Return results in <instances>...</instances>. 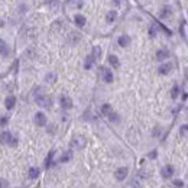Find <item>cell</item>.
Instances as JSON below:
<instances>
[{"label": "cell", "mask_w": 188, "mask_h": 188, "mask_svg": "<svg viewBox=\"0 0 188 188\" xmlns=\"http://www.w3.org/2000/svg\"><path fill=\"white\" fill-rule=\"evenodd\" d=\"M6 122H7V119H6V117H2V126L6 125Z\"/></svg>", "instance_id": "30"}, {"label": "cell", "mask_w": 188, "mask_h": 188, "mask_svg": "<svg viewBox=\"0 0 188 188\" xmlns=\"http://www.w3.org/2000/svg\"><path fill=\"white\" fill-rule=\"evenodd\" d=\"M109 119H110V122H113V123H117V122L120 120L119 114H117V113H114V112H112V113L109 114Z\"/></svg>", "instance_id": "20"}, {"label": "cell", "mask_w": 188, "mask_h": 188, "mask_svg": "<svg viewBox=\"0 0 188 188\" xmlns=\"http://www.w3.org/2000/svg\"><path fill=\"white\" fill-rule=\"evenodd\" d=\"M94 61H96V58H94L93 55H90V57H88V58L85 59V64H84V68H85V70H90V68L93 67V62H94Z\"/></svg>", "instance_id": "16"}, {"label": "cell", "mask_w": 188, "mask_h": 188, "mask_svg": "<svg viewBox=\"0 0 188 188\" xmlns=\"http://www.w3.org/2000/svg\"><path fill=\"white\" fill-rule=\"evenodd\" d=\"M15 103H16V99H15V97H7V99H6V103H4V104H6V109H13V107H15Z\"/></svg>", "instance_id": "14"}, {"label": "cell", "mask_w": 188, "mask_h": 188, "mask_svg": "<svg viewBox=\"0 0 188 188\" xmlns=\"http://www.w3.org/2000/svg\"><path fill=\"white\" fill-rule=\"evenodd\" d=\"M93 57L96 59H100V57H101V48L100 46H94L93 48Z\"/></svg>", "instance_id": "17"}, {"label": "cell", "mask_w": 188, "mask_h": 188, "mask_svg": "<svg viewBox=\"0 0 188 188\" xmlns=\"http://www.w3.org/2000/svg\"><path fill=\"white\" fill-rule=\"evenodd\" d=\"M112 112L113 110H112V106L110 104H103L101 106V113H103V114H107V116H109Z\"/></svg>", "instance_id": "18"}, {"label": "cell", "mask_w": 188, "mask_h": 188, "mask_svg": "<svg viewBox=\"0 0 188 188\" xmlns=\"http://www.w3.org/2000/svg\"><path fill=\"white\" fill-rule=\"evenodd\" d=\"M168 57H169V52H168L167 49H159L158 52H156V58H158V61H163V59H167Z\"/></svg>", "instance_id": "11"}, {"label": "cell", "mask_w": 188, "mask_h": 188, "mask_svg": "<svg viewBox=\"0 0 188 188\" xmlns=\"http://www.w3.org/2000/svg\"><path fill=\"white\" fill-rule=\"evenodd\" d=\"M7 55V49H6V44H4V41H2V57H6Z\"/></svg>", "instance_id": "25"}, {"label": "cell", "mask_w": 188, "mask_h": 188, "mask_svg": "<svg viewBox=\"0 0 188 188\" xmlns=\"http://www.w3.org/2000/svg\"><path fill=\"white\" fill-rule=\"evenodd\" d=\"M172 174H174V167H172V165H167V167H163L162 171H161V175H162V178H165V180L171 178Z\"/></svg>", "instance_id": "6"}, {"label": "cell", "mask_w": 188, "mask_h": 188, "mask_svg": "<svg viewBox=\"0 0 188 188\" xmlns=\"http://www.w3.org/2000/svg\"><path fill=\"white\" fill-rule=\"evenodd\" d=\"M150 36H155V26L150 29Z\"/></svg>", "instance_id": "32"}, {"label": "cell", "mask_w": 188, "mask_h": 188, "mask_svg": "<svg viewBox=\"0 0 188 188\" xmlns=\"http://www.w3.org/2000/svg\"><path fill=\"white\" fill-rule=\"evenodd\" d=\"M74 21H75V25L77 26H84L85 25V17H84L83 15H77Z\"/></svg>", "instance_id": "15"}, {"label": "cell", "mask_w": 188, "mask_h": 188, "mask_svg": "<svg viewBox=\"0 0 188 188\" xmlns=\"http://www.w3.org/2000/svg\"><path fill=\"white\" fill-rule=\"evenodd\" d=\"M172 70V65L169 62H165V64H162V65H159V68H158V72L159 74H162V75H165V74H169V71Z\"/></svg>", "instance_id": "8"}, {"label": "cell", "mask_w": 188, "mask_h": 188, "mask_svg": "<svg viewBox=\"0 0 188 188\" xmlns=\"http://www.w3.org/2000/svg\"><path fill=\"white\" fill-rule=\"evenodd\" d=\"M178 94H180V87H178V85H174V87H172V91H171V97L172 99H177Z\"/></svg>", "instance_id": "21"}, {"label": "cell", "mask_w": 188, "mask_h": 188, "mask_svg": "<svg viewBox=\"0 0 188 188\" xmlns=\"http://www.w3.org/2000/svg\"><path fill=\"white\" fill-rule=\"evenodd\" d=\"M39 168H36V167H32L29 169V177H30V180H35V178H38L39 177Z\"/></svg>", "instance_id": "13"}, {"label": "cell", "mask_w": 188, "mask_h": 188, "mask_svg": "<svg viewBox=\"0 0 188 188\" xmlns=\"http://www.w3.org/2000/svg\"><path fill=\"white\" fill-rule=\"evenodd\" d=\"M109 64L113 68H119V65H120V64H119V58H117L116 55H110L109 57Z\"/></svg>", "instance_id": "12"}, {"label": "cell", "mask_w": 188, "mask_h": 188, "mask_svg": "<svg viewBox=\"0 0 188 188\" xmlns=\"http://www.w3.org/2000/svg\"><path fill=\"white\" fill-rule=\"evenodd\" d=\"M159 133H161V129H155L154 130V136H158Z\"/></svg>", "instance_id": "29"}, {"label": "cell", "mask_w": 188, "mask_h": 188, "mask_svg": "<svg viewBox=\"0 0 188 188\" xmlns=\"http://www.w3.org/2000/svg\"><path fill=\"white\" fill-rule=\"evenodd\" d=\"M52 156H54V150H51L49 155H48V158H46V162H45L46 167H49L51 165V159H52Z\"/></svg>", "instance_id": "26"}, {"label": "cell", "mask_w": 188, "mask_h": 188, "mask_svg": "<svg viewBox=\"0 0 188 188\" xmlns=\"http://www.w3.org/2000/svg\"><path fill=\"white\" fill-rule=\"evenodd\" d=\"M106 19H107V22H114V19H116V12H114V10H113V12H109L107 16H106Z\"/></svg>", "instance_id": "23"}, {"label": "cell", "mask_w": 188, "mask_h": 188, "mask_svg": "<svg viewBox=\"0 0 188 188\" xmlns=\"http://www.w3.org/2000/svg\"><path fill=\"white\" fill-rule=\"evenodd\" d=\"M119 45L122 46V48H125V46H127L130 44V38L127 36V35H122L120 38H119Z\"/></svg>", "instance_id": "10"}, {"label": "cell", "mask_w": 188, "mask_h": 188, "mask_svg": "<svg viewBox=\"0 0 188 188\" xmlns=\"http://www.w3.org/2000/svg\"><path fill=\"white\" fill-rule=\"evenodd\" d=\"M188 132V125H184V126H181V133L184 135Z\"/></svg>", "instance_id": "28"}, {"label": "cell", "mask_w": 188, "mask_h": 188, "mask_svg": "<svg viewBox=\"0 0 188 188\" xmlns=\"http://www.w3.org/2000/svg\"><path fill=\"white\" fill-rule=\"evenodd\" d=\"M101 71V77H103V81L104 83H112L113 81V74L110 70H107V68H100Z\"/></svg>", "instance_id": "5"}, {"label": "cell", "mask_w": 188, "mask_h": 188, "mask_svg": "<svg viewBox=\"0 0 188 188\" xmlns=\"http://www.w3.org/2000/svg\"><path fill=\"white\" fill-rule=\"evenodd\" d=\"M2 142H3L4 145H9V146H16L17 139L13 138L10 132H3V133H2Z\"/></svg>", "instance_id": "1"}, {"label": "cell", "mask_w": 188, "mask_h": 188, "mask_svg": "<svg viewBox=\"0 0 188 188\" xmlns=\"http://www.w3.org/2000/svg\"><path fill=\"white\" fill-rule=\"evenodd\" d=\"M127 172H129V169L126 167H122V168H119L116 172H114V177H116V180L117 181H123V180H126V177H127Z\"/></svg>", "instance_id": "4"}, {"label": "cell", "mask_w": 188, "mask_h": 188, "mask_svg": "<svg viewBox=\"0 0 188 188\" xmlns=\"http://www.w3.org/2000/svg\"><path fill=\"white\" fill-rule=\"evenodd\" d=\"M35 123H36L38 126H45L46 125V116L42 112L36 113V114H35Z\"/></svg>", "instance_id": "7"}, {"label": "cell", "mask_w": 188, "mask_h": 188, "mask_svg": "<svg viewBox=\"0 0 188 188\" xmlns=\"http://www.w3.org/2000/svg\"><path fill=\"white\" fill-rule=\"evenodd\" d=\"M155 156H156V152H150V154H149V158H152V159H154Z\"/></svg>", "instance_id": "31"}, {"label": "cell", "mask_w": 188, "mask_h": 188, "mask_svg": "<svg viewBox=\"0 0 188 188\" xmlns=\"http://www.w3.org/2000/svg\"><path fill=\"white\" fill-rule=\"evenodd\" d=\"M61 106H62V109H71L72 107V100L67 96H62L61 97Z\"/></svg>", "instance_id": "9"}, {"label": "cell", "mask_w": 188, "mask_h": 188, "mask_svg": "<svg viewBox=\"0 0 188 188\" xmlns=\"http://www.w3.org/2000/svg\"><path fill=\"white\" fill-rule=\"evenodd\" d=\"M85 143H87L85 138L81 136V135H78V136H75L71 140V146L75 148V149H83V148H85Z\"/></svg>", "instance_id": "3"}, {"label": "cell", "mask_w": 188, "mask_h": 188, "mask_svg": "<svg viewBox=\"0 0 188 188\" xmlns=\"http://www.w3.org/2000/svg\"><path fill=\"white\" fill-rule=\"evenodd\" d=\"M36 104L41 106L42 109H49L51 106H52V100L48 96H39L36 97Z\"/></svg>", "instance_id": "2"}, {"label": "cell", "mask_w": 188, "mask_h": 188, "mask_svg": "<svg viewBox=\"0 0 188 188\" xmlns=\"http://www.w3.org/2000/svg\"><path fill=\"white\" fill-rule=\"evenodd\" d=\"M171 13H172L171 9H169V7H165L162 12H161V17H168L169 15H171Z\"/></svg>", "instance_id": "24"}, {"label": "cell", "mask_w": 188, "mask_h": 188, "mask_svg": "<svg viewBox=\"0 0 188 188\" xmlns=\"http://www.w3.org/2000/svg\"><path fill=\"white\" fill-rule=\"evenodd\" d=\"M55 80H57V75L54 72H49V74L46 75V83H55Z\"/></svg>", "instance_id": "22"}, {"label": "cell", "mask_w": 188, "mask_h": 188, "mask_svg": "<svg viewBox=\"0 0 188 188\" xmlns=\"http://www.w3.org/2000/svg\"><path fill=\"white\" fill-rule=\"evenodd\" d=\"M72 158V154H71V150H68V152H65V154L61 156V162H68L70 159Z\"/></svg>", "instance_id": "19"}, {"label": "cell", "mask_w": 188, "mask_h": 188, "mask_svg": "<svg viewBox=\"0 0 188 188\" xmlns=\"http://www.w3.org/2000/svg\"><path fill=\"white\" fill-rule=\"evenodd\" d=\"M174 185H175L177 188H184V182H182L181 180H175L174 181Z\"/></svg>", "instance_id": "27"}]
</instances>
